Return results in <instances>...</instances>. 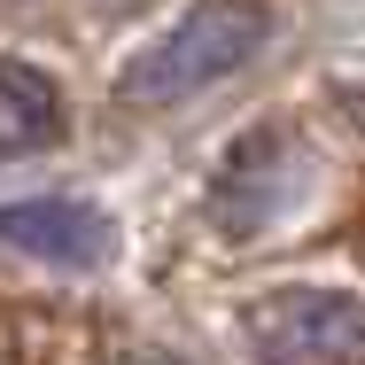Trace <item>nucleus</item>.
I'll use <instances>...</instances> for the list:
<instances>
[{
	"label": "nucleus",
	"instance_id": "5",
	"mask_svg": "<svg viewBox=\"0 0 365 365\" xmlns=\"http://www.w3.org/2000/svg\"><path fill=\"white\" fill-rule=\"evenodd\" d=\"M125 365H171V358H125Z\"/></svg>",
	"mask_w": 365,
	"mask_h": 365
},
{
	"label": "nucleus",
	"instance_id": "2",
	"mask_svg": "<svg viewBox=\"0 0 365 365\" xmlns=\"http://www.w3.org/2000/svg\"><path fill=\"white\" fill-rule=\"evenodd\" d=\"M257 365H365V303L342 288H264L241 303Z\"/></svg>",
	"mask_w": 365,
	"mask_h": 365
},
{
	"label": "nucleus",
	"instance_id": "4",
	"mask_svg": "<svg viewBox=\"0 0 365 365\" xmlns=\"http://www.w3.org/2000/svg\"><path fill=\"white\" fill-rule=\"evenodd\" d=\"M71 133L63 117V86L31 63H0V163L8 155H39Z\"/></svg>",
	"mask_w": 365,
	"mask_h": 365
},
{
	"label": "nucleus",
	"instance_id": "3",
	"mask_svg": "<svg viewBox=\"0 0 365 365\" xmlns=\"http://www.w3.org/2000/svg\"><path fill=\"white\" fill-rule=\"evenodd\" d=\"M109 218L93 202H71V195H39V202H0V249L16 257H39V264H101L109 257Z\"/></svg>",
	"mask_w": 365,
	"mask_h": 365
},
{
	"label": "nucleus",
	"instance_id": "1",
	"mask_svg": "<svg viewBox=\"0 0 365 365\" xmlns=\"http://www.w3.org/2000/svg\"><path fill=\"white\" fill-rule=\"evenodd\" d=\"M272 31H280V16H272L264 0H202V8H187L171 31H155L148 47L125 55L117 93H125L133 109H179V101L210 93L218 78H233L241 63H257V55L272 47Z\"/></svg>",
	"mask_w": 365,
	"mask_h": 365
}]
</instances>
